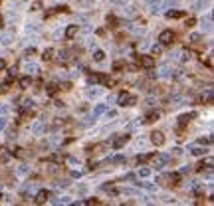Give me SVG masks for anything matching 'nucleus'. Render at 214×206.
Here are the masks:
<instances>
[{
    "label": "nucleus",
    "instance_id": "1",
    "mask_svg": "<svg viewBox=\"0 0 214 206\" xmlns=\"http://www.w3.org/2000/svg\"><path fill=\"white\" fill-rule=\"evenodd\" d=\"M135 101H137V97H135V95L123 93V95H119V97H117V105H121V107H125V105H135Z\"/></svg>",
    "mask_w": 214,
    "mask_h": 206
},
{
    "label": "nucleus",
    "instance_id": "2",
    "mask_svg": "<svg viewBox=\"0 0 214 206\" xmlns=\"http://www.w3.org/2000/svg\"><path fill=\"white\" fill-rule=\"evenodd\" d=\"M200 26H202V30H204V32H210V30H212V14H206V16L202 18Z\"/></svg>",
    "mask_w": 214,
    "mask_h": 206
},
{
    "label": "nucleus",
    "instance_id": "3",
    "mask_svg": "<svg viewBox=\"0 0 214 206\" xmlns=\"http://www.w3.org/2000/svg\"><path fill=\"white\" fill-rule=\"evenodd\" d=\"M159 42H160V44H171V42H173V30H165V32H160Z\"/></svg>",
    "mask_w": 214,
    "mask_h": 206
},
{
    "label": "nucleus",
    "instance_id": "4",
    "mask_svg": "<svg viewBox=\"0 0 214 206\" xmlns=\"http://www.w3.org/2000/svg\"><path fill=\"white\" fill-rule=\"evenodd\" d=\"M101 93H103L101 87H93V89H87V91H85V97H87V99H97Z\"/></svg>",
    "mask_w": 214,
    "mask_h": 206
},
{
    "label": "nucleus",
    "instance_id": "5",
    "mask_svg": "<svg viewBox=\"0 0 214 206\" xmlns=\"http://www.w3.org/2000/svg\"><path fill=\"white\" fill-rule=\"evenodd\" d=\"M24 72H26L28 75H32V73L40 72V67H38V64H34V61H28L26 66H24Z\"/></svg>",
    "mask_w": 214,
    "mask_h": 206
},
{
    "label": "nucleus",
    "instance_id": "6",
    "mask_svg": "<svg viewBox=\"0 0 214 206\" xmlns=\"http://www.w3.org/2000/svg\"><path fill=\"white\" fill-rule=\"evenodd\" d=\"M30 131H32L34 135H42V131H44V123H42V121H34L32 127H30Z\"/></svg>",
    "mask_w": 214,
    "mask_h": 206
},
{
    "label": "nucleus",
    "instance_id": "7",
    "mask_svg": "<svg viewBox=\"0 0 214 206\" xmlns=\"http://www.w3.org/2000/svg\"><path fill=\"white\" fill-rule=\"evenodd\" d=\"M105 109H107V105H105V103H99V105H97V107L93 109V113H91V117H93V119H97V117H99L101 113H105Z\"/></svg>",
    "mask_w": 214,
    "mask_h": 206
},
{
    "label": "nucleus",
    "instance_id": "8",
    "mask_svg": "<svg viewBox=\"0 0 214 206\" xmlns=\"http://www.w3.org/2000/svg\"><path fill=\"white\" fill-rule=\"evenodd\" d=\"M151 141H153L155 145H163V143H165V137H163V133H157V131H155V133H151Z\"/></svg>",
    "mask_w": 214,
    "mask_h": 206
},
{
    "label": "nucleus",
    "instance_id": "9",
    "mask_svg": "<svg viewBox=\"0 0 214 206\" xmlns=\"http://www.w3.org/2000/svg\"><path fill=\"white\" fill-rule=\"evenodd\" d=\"M168 160V155H159V159H155V168H163V165Z\"/></svg>",
    "mask_w": 214,
    "mask_h": 206
},
{
    "label": "nucleus",
    "instance_id": "10",
    "mask_svg": "<svg viewBox=\"0 0 214 206\" xmlns=\"http://www.w3.org/2000/svg\"><path fill=\"white\" fill-rule=\"evenodd\" d=\"M40 30H42V28H40L38 22H28V24H26V32H36V34H38Z\"/></svg>",
    "mask_w": 214,
    "mask_h": 206
},
{
    "label": "nucleus",
    "instance_id": "11",
    "mask_svg": "<svg viewBox=\"0 0 214 206\" xmlns=\"http://www.w3.org/2000/svg\"><path fill=\"white\" fill-rule=\"evenodd\" d=\"M171 75H173V72H171V67L168 66H163L159 69V77H163V80H165V77H171Z\"/></svg>",
    "mask_w": 214,
    "mask_h": 206
},
{
    "label": "nucleus",
    "instance_id": "12",
    "mask_svg": "<svg viewBox=\"0 0 214 206\" xmlns=\"http://www.w3.org/2000/svg\"><path fill=\"white\" fill-rule=\"evenodd\" d=\"M127 141H129V135H121L119 139H117V141H115V143H113V147H115V149H121V147L125 145Z\"/></svg>",
    "mask_w": 214,
    "mask_h": 206
},
{
    "label": "nucleus",
    "instance_id": "13",
    "mask_svg": "<svg viewBox=\"0 0 214 206\" xmlns=\"http://www.w3.org/2000/svg\"><path fill=\"white\" fill-rule=\"evenodd\" d=\"M0 42H2L4 46H10V44H12V34H8V32L0 34Z\"/></svg>",
    "mask_w": 214,
    "mask_h": 206
},
{
    "label": "nucleus",
    "instance_id": "14",
    "mask_svg": "<svg viewBox=\"0 0 214 206\" xmlns=\"http://www.w3.org/2000/svg\"><path fill=\"white\" fill-rule=\"evenodd\" d=\"M139 61H141V64H143L145 67H153V64H155V61H153V58H149V56H141V58H139Z\"/></svg>",
    "mask_w": 214,
    "mask_h": 206
},
{
    "label": "nucleus",
    "instance_id": "15",
    "mask_svg": "<svg viewBox=\"0 0 214 206\" xmlns=\"http://www.w3.org/2000/svg\"><path fill=\"white\" fill-rule=\"evenodd\" d=\"M206 6H210V0H198V2L194 4V10H204Z\"/></svg>",
    "mask_w": 214,
    "mask_h": 206
},
{
    "label": "nucleus",
    "instance_id": "16",
    "mask_svg": "<svg viewBox=\"0 0 214 206\" xmlns=\"http://www.w3.org/2000/svg\"><path fill=\"white\" fill-rule=\"evenodd\" d=\"M208 151L204 149V147H192V155L194 157H202V155H206Z\"/></svg>",
    "mask_w": 214,
    "mask_h": 206
},
{
    "label": "nucleus",
    "instance_id": "17",
    "mask_svg": "<svg viewBox=\"0 0 214 206\" xmlns=\"http://www.w3.org/2000/svg\"><path fill=\"white\" fill-rule=\"evenodd\" d=\"M75 34H77V26L74 24V26H69V28L66 30V38H74Z\"/></svg>",
    "mask_w": 214,
    "mask_h": 206
},
{
    "label": "nucleus",
    "instance_id": "18",
    "mask_svg": "<svg viewBox=\"0 0 214 206\" xmlns=\"http://www.w3.org/2000/svg\"><path fill=\"white\" fill-rule=\"evenodd\" d=\"M52 202L54 204H69L72 200H69V196H61V198H54Z\"/></svg>",
    "mask_w": 214,
    "mask_h": 206
},
{
    "label": "nucleus",
    "instance_id": "19",
    "mask_svg": "<svg viewBox=\"0 0 214 206\" xmlns=\"http://www.w3.org/2000/svg\"><path fill=\"white\" fill-rule=\"evenodd\" d=\"M184 12H181V10H171V12H167V16L168 18H181Z\"/></svg>",
    "mask_w": 214,
    "mask_h": 206
},
{
    "label": "nucleus",
    "instance_id": "20",
    "mask_svg": "<svg viewBox=\"0 0 214 206\" xmlns=\"http://www.w3.org/2000/svg\"><path fill=\"white\" fill-rule=\"evenodd\" d=\"M103 58H105V53L101 52V50H95V53H93V60H95V61H103Z\"/></svg>",
    "mask_w": 214,
    "mask_h": 206
},
{
    "label": "nucleus",
    "instance_id": "21",
    "mask_svg": "<svg viewBox=\"0 0 214 206\" xmlns=\"http://www.w3.org/2000/svg\"><path fill=\"white\" fill-rule=\"evenodd\" d=\"M121 192H123V194H127V196H135V194H139L137 190H135V188H123Z\"/></svg>",
    "mask_w": 214,
    "mask_h": 206
},
{
    "label": "nucleus",
    "instance_id": "22",
    "mask_svg": "<svg viewBox=\"0 0 214 206\" xmlns=\"http://www.w3.org/2000/svg\"><path fill=\"white\" fill-rule=\"evenodd\" d=\"M139 176H141V179H147V176H151V171H149V168H141Z\"/></svg>",
    "mask_w": 214,
    "mask_h": 206
},
{
    "label": "nucleus",
    "instance_id": "23",
    "mask_svg": "<svg viewBox=\"0 0 214 206\" xmlns=\"http://www.w3.org/2000/svg\"><path fill=\"white\" fill-rule=\"evenodd\" d=\"M46 198H48V194H46V192H38V196H36V202H44Z\"/></svg>",
    "mask_w": 214,
    "mask_h": 206
},
{
    "label": "nucleus",
    "instance_id": "24",
    "mask_svg": "<svg viewBox=\"0 0 214 206\" xmlns=\"http://www.w3.org/2000/svg\"><path fill=\"white\" fill-rule=\"evenodd\" d=\"M87 190H89L87 184H80V186H77V192H80V194H87Z\"/></svg>",
    "mask_w": 214,
    "mask_h": 206
},
{
    "label": "nucleus",
    "instance_id": "25",
    "mask_svg": "<svg viewBox=\"0 0 214 206\" xmlns=\"http://www.w3.org/2000/svg\"><path fill=\"white\" fill-rule=\"evenodd\" d=\"M105 113H107V119H115V117H117V111H113V109H111V111L105 109Z\"/></svg>",
    "mask_w": 214,
    "mask_h": 206
},
{
    "label": "nucleus",
    "instance_id": "26",
    "mask_svg": "<svg viewBox=\"0 0 214 206\" xmlns=\"http://www.w3.org/2000/svg\"><path fill=\"white\" fill-rule=\"evenodd\" d=\"M16 173H18V174H26V173H28V166H26V165H20Z\"/></svg>",
    "mask_w": 214,
    "mask_h": 206
},
{
    "label": "nucleus",
    "instance_id": "27",
    "mask_svg": "<svg viewBox=\"0 0 214 206\" xmlns=\"http://www.w3.org/2000/svg\"><path fill=\"white\" fill-rule=\"evenodd\" d=\"M8 111H10V107L8 105H0V115H6Z\"/></svg>",
    "mask_w": 214,
    "mask_h": 206
},
{
    "label": "nucleus",
    "instance_id": "28",
    "mask_svg": "<svg viewBox=\"0 0 214 206\" xmlns=\"http://www.w3.org/2000/svg\"><path fill=\"white\" fill-rule=\"evenodd\" d=\"M20 85H22V87H28V85H30V77H22Z\"/></svg>",
    "mask_w": 214,
    "mask_h": 206
},
{
    "label": "nucleus",
    "instance_id": "29",
    "mask_svg": "<svg viewBox=\"0 0 214 206\" xmlns=\"http://www.w3.org/2000/svg\"><path fill=\"white\" fill-rule=\"evenodd\" d=\"M6 123H8V119H6V117H0V131H2V129L6 127Z\"/></svg>",
    "mask_w": 214,
    "mask_h": 206
},
{
    "label": "nucleus",
    "instance_id": "30",
    "mask_svg": "<svg viewBox=\"0 0 214 206\" xmlns=\"http://www.w3.org/2000/svg\"><path fill=\"white\" fill-rule=\"evenodd\" d=\"M200 40V34H192V36H190V42H198Z\"/></svg>",
    "mask_w": 214,
    "mask_h": 206
},
{
    "label": "nucleus",
    "instance_id": "31",
    "mask_svg": "<svg viewBox=\"0 0 214 206\" xmlns=\"http://www.w3.org/2000/svg\"><path fill=\"white\" fill-rule=\"evenodd\" d=\"M50 58H52V50H46L44 52V60H50Z\"/></svg>",
    "mask_w": 214,
    "mask_h": 206
},
{
    "label": "nucleus",
    "instance_id": "32",
    "mask_svg": "<svg viewBox=\"0 0 214 206\" xmlns=\"http://www.w3.org/2000/svg\"><path fill=\"white\" fill-rule=\"evenodd\" d=\"M69 163H72V165H77V166H80V159H75V157H69Z\"/></svg>",
    "mask_w": 214,
    "mask_h": 206
},
{
    "label": "nucleus",
    "instance_id": "33",
    "mask_svg": "<svg viewBox=\"0 0 214 206\" xmlns=\"http://www.w3.org/2000/svg\"><path fill=\"white\" fill-rule=\"evenodd\" d=\"M141 184L145 186V188H149V190H153V188H155V184H151V182H141Z\"/></svg>",
    "mask_w": 214,
    "mask_h": 206
},
{
    "label": "nucleus",
    "instance_id": "34",
    "mask_svg": "<svg viewBox=\"0 0 214 206\" xmlns=\"http://www.w3.org/2000/svg\"><path fill=\"white\" fill-rule=\"evenodd\" d=\"M159 119V113H149V121H155Z\"/></svg>",
    "mask_w": 214,
    "mask_h": 206
},
{
    "label": "nucleus",
    "instance_id": "35",
    "mask_svg": "<svg viewBox=\"0 0 214 206\" xmlns=\"http://www.w3.org/2000/svg\"><path fill=\"white\" fill-rule=\"evenodd\" d=\"M24 107H34V101L32 99H26V101H24Z\"/></svg>",
    "mask_w": 214,
    "mask_h": 206
},
{
    "label": "nucleus",
    "instance_id": "36",
    "mask_svg": "<svg viewBox=\"0 0 214 206\" xmlns=\"http://www.w3.org/2000/svg\"><path fill=\"white\" fill-rule=\"evenodd\" d=\"M181 60H182V61H188V60H190V53H182Z\"/></svg>",
    "mask_w": 214,
    "mask_h": 206
},
{
    "label": "nucleus",
    "instance_id": "37",
    "mask_svg": "<svg viewBox=\"0 0 214 206\" xmlns=\"http://www.w3.org/2000/svg\"><path fill=\"white\" fill-rule=\"evenodd\" d=\"M72 176H74V179H80L81 173H80V171H74V173H72Z\"/></svg>",
    "mask_w": 214,
    "mask_h": 206
},
{
    "label": "nucleus",
    "instance_id": "38",
    "mask_svg": "<svg viewBox=\"0 0 214 206\" xmlns=\"http://www.w3.org/2000/svg\"><path fill=\"white\" fill-rule=\"evenodd\" d=\"M173 153H174V155H181V153H182V149H179V147H174V149H173Z\"/></svg>",
    "mask_w": 214,
    "mask_h": 206
},
{
    "label": "nucleus",
    "instance_id": "39",
    "mask_svg": "<svg viewBox=\"0 0 214 206\" xmlns=\"http://www.w3.org/2000/svg\"><path fill=\"white\" fill-rule=\"evenodd\" d=\"M111 2H117V4H125L127 0H111Z\"/></svg>",
    "mask_w": 214,
    "mask_h": 206
},
{
    "label": "nucleus",
    "instance_id": "40",
    "mask_svg": "<svg viewBox=\"0 0 214 206\" xmlns=\"http://www.w3.org/2000/svg\"><path fill=\"white\" fill-rule=\"evenodd\" d=\"M0 67H4V61H2V60H0Z\"/></svg>",
    "mask_w": 214,
    "mask_h": 206
}]
</instances>
